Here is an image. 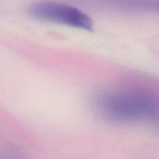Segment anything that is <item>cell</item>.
<instances>
[{
  "mask_svg": "<svg viewBox=\"0 0 159 159\" xmlns=\"http://www.w3.org/2000/svg\"><path fill=\"white\" fill-rule=\"evenodd\" d=\"M95 113L107 122L144 124L159 130V96L148 89L120 87L94 93Z\"/></svg>",
  "mask_w": 159,
  "mask_h": 159,
  "instance_id": "obj_1",
  "label": "cell"
},
{
  "mask_svg": "<svg viewBox=\"0 0 159 159\" xmlns=\"http://www.w3.org/2000/svg\"><path fill=\"white\" fill-rule=\"evenodd\" d=\"M29 16L35 20L64 25L70 27L91 31L94 23L89 15L78 8L53 1H39L27 8Z\"/></svg>",
  "mask_w": 159,
  "mask_h": 159,
  "instance_id": "obj_2",
  "label": "cell"
},
{
  "mask_svg": "<svg viewBox=\"0 0 159 159\" xmlns=\"http://www.w3.org/2000/svg\"><path fill=\"white\" fill-rule=\"evenodd\" d=\"M158 8H159V0H158Z\"/></svg>",
  "mask_w": 159,
  "mask_h": 159,
  "instance_id": "obj_3",
  "label": "cell"
}]
</instances>
